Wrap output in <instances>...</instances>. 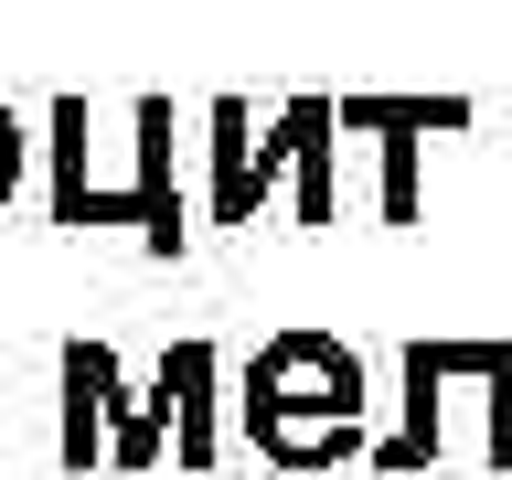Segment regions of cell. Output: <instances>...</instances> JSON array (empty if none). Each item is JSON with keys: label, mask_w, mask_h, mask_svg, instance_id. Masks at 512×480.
<instances>
[{"label": "cell", "mask_w": 512, "mask_h": 480, "mask_svg": "<svg viewBox=\"0 0 512 480\" xmlns=\"http://www.w3.org/2000/svg\"><path fill=\"white\" fill-rule=\"evenodd\" d=\"M22 160H32V139H22V118H11V107H0V203H11V192H22Z\"/></svg>", "instance_id": "5b68a950"}, {"label": "cell", "mask_w": 512, "mask_h": 480, "mask_svg": "<svg viewBox=\"0 0 512 480\" xmlns=\"http://www.w3.org/2000/svg\"><path fill=\"white\" fill-rule=\"evenodd\" d=\"M54 384H64V427H54V470L64 480H96V470H150L160 459V416L150 395H128L118 352L107 342H75L54 352Z\"/></svg>", "instance_id": "7a4b0ae2"}, {"label": "cell", "mask_w": 512, "mask_h": 480, "mask_svg": "<svg viewBox=\"0 0 512 480\" xmlns=\"http://www.w3.org/2000/svg\"><path fill=\"white\" fill-rule=\"evenodd\" d=\"M54 224H139L150 256H182V182H171V96H139V171L128 182H54Z\"/></svg>", "instance_id": "3957f363"}, {"label": "cell", "mask_w": 512, "mask_h": 480, "mask_svg": "<svg viewBox=\"0 0 512 480\" xmlns=\"http://www.w3.org/2000/svg\"><path fill=\"white\" fill-rule=\"evenodd\" d=\"M352 352L320 342V331H288L246 363V438L288 470H320V459H342L352 448Z\"/></svg>", "instance_id": "6da1fadb"}, {"label": "cell", "mask_w": 512, "mask_h": 480, "mask_svg": "<svg viewBox=\"0 0 512 480\" xmlns=\"http://www.w3.org/2000/svg\"><path fill=\"white\" fill-rule=\"evenodd\" d=\"M150 416H160V438H171V459H182V470H203V459H214V352H203V342H171V352H160Z\"/></svg>", "instance_id": "277c9868"}]
</instances>
